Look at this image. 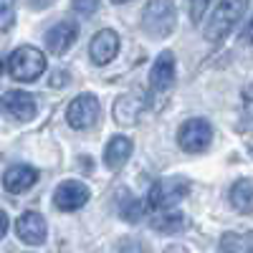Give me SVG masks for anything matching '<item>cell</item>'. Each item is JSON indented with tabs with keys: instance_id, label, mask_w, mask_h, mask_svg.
<instances>
[{
	"instance_id": "cell-19",
	"label": "cell",
	"mask_w": 253,
	"mask_h": 253,
	"mask_svg": "<svg viewBox=\"0 0 253 253\" xmlns=\"http://www.w3.org/2000/svg\"><path fill=\"white\" fill-rule=\"evenodd\" d=\"M119 213H122V218H124V220L137 223V220L142 218V213H144V208H142V203H139V200H134V198L124 190L122 203H119Z\"/></svg>"
},
{
	"instance_id": "cell-10",
	"label": "cell",
	"mask_w": 253,
	"mask_h": 253,
	"mask_svg": "<svg viewBox=\"0 0 253 253\" xmlns=\"http://www.w3.org/2000/svg\"><path fill=\"white\" fill-rule=\"evenodd\" d=\"M15 230H18L20 241L28 243V246H41L46 241V220H43V215H38L36 210H28V213L20 215Z\"/></svg>"
},
{
	"instance_id": "cell-17",
	"label": "cell",
	"mask_w": 253,
	"mask_h": 253,
	"mask_svg": "<svg viewBox=\"0 0 253 253\" xmlns=\"http://www.w3.org/2000/svg\"><path fill=\"white\" fill-rule=\"evenodd\" d=\"M220 248L225 253H253V230H246V233H225L220 238Z\"/></svg>"
},
{
	"instance_id": "cell-8",
	"label": "cell",
	"mask_w": 253,
	"mask_h": 253,
	"mask_svg": "<svg viewBox=\"0 0 253 253\" xmlns=\"http://www.w3.org/2000/svg\"><path fill=\"white\" fill-rule=\"evenodd\" d=\"M79 38V26L74 23V20H61V23H56L48 33H46V46L51 53L56 56H63Z\"/></svg>"
},
{
	"instance_id": "cell-20",
	"label": "cell",
	"mask_w": 253,
	"mask_h": 253,
	"mask_svg": "<svg viewBox=\"0 0 253 253\" xmlns=\"http://www.w3.org/2000/svg\"><path fill=\"white\" fill-rule=\"evenodd\" d=\"M15 20V8L13 3H0V31H10Z\"/></svg>"
},
{
	"instance_id": "cell-15",
	"label": "cell",
	"mask_w": 253,
	"mask_h": 253,
	"mask_svg": "<svg viewBox=\"0 0 253 253\" xmlns=\"http://www.w3.org/2000/svg\"><path fill=\"white\" fill-rule=\"evenodd\" d=\"M144 109V101L142 99H134V96H119L117 104H114V119L119 124H126L132 126L139 122V114Z\"/></svg>"
},
{
	"instance_id": "cell-9",
	"label": "cell",
	"mask_w": 253,
	"mask_h": 253,
	"mask_svg": "<svg viewBox=\"0 0 253 253\" xmlns=\"http://www.w3.org/2000/svg\"><path fill=\"white\" fill-rule=\"evenodd\" d=\"M119 51V36L109 28L99 31L94 38H91V46H89V56L96 66H104V63H109Z\"/></svg>"
},
{
	"instance_id": "cell-11",
	"label": "cell",
	"mask_w": 253,
	"mask_h": 253,
	"mask_svg": "<svg viewBox=\"0 0 253 253\" xmlns=\"http://www.w3.org/2000/svg\"><path fill=\"white\" fill-rule=\"evenodd\" d=\"M3 109H5L13 119L28 122V119L36 117V99H33V94H28V91L13 89V91H8V94L3 96Z\"/></svg>"
},
{
	"instance_id": "cell-27",
	"label": "cell",
	"mask_w": 253,
	"mask_h": 253,
	"mask_svg": "<svg viewBox=\"0 0 253 253\" xmlns=\"http://www.w3.org/2000/svg\"><path fill=\"white\" fill-rule=\"evenodd\" d=\"M165 253H187V251H185L182 246H170V248H167Z\"/></svg>"
},
{
	"instance_id": "cell-2",
	"label": "cell",
	"mask_w": 253,
	"mask_h": 253,
	"mask_svg": "<svg viewBox=\"0 0 253 253\" xmlns=\"http://www.w3.org/2000/svg\"><path fill=\"white\" fill-rule=\"evenodd\" d=\"M243 13H246V3H218L215 10H213V18H210L208 26H205V38L213 41V43L223 41L230 31H233V26L241 20Z\"/></svg>"
},
{
	"instance_id": "cell-28",
	"label": "cell",
	"mask_w": 253,
	"mask_h": 253,
	"mask_svg": "<svg viewBox=\"0 0 253 253\" xmlns=\"http://www.w3.org/2000/svg\"><path fill=\"white\" fill-rule=\"evenodd\" d=\"M248 155H251V157H253V137H251V139H248Z\"/></svg>"
},
{
	"instance_id": "cell-5",
	"label": "cell",
	"mask_w": 253,
	"mask_h": 253,
	"mask_svg": "<svg viewBox=\"0 0 253 253\" xmlns=\"http://www.w3.org/2000/svg\"><path fill=\"white\" fill-rule=\"evenodd\" d=\"M142 26L152 38H165L175 28V5L172 3H150L144 8Z\"/></svg>"
},
{
	"instance_id": "cell-12",
	"label": "cell",
	"mask_w": 253,
	"mask_h": 253,
	"mask_svg": "<svg viewBox=\"0 0 253 253\" xmlns=\"http://www.w3.org/2000/svg\"><path fill=\"white\" fill-rule=\"evenodd\" d=\"M150 84H152L155 91L172 89V84H175V56H172V51L160 53V58L155 61V66L150 71Z\"/></svg>"
},
{
	"instance_id": "cell-26",
	"label": "cell",
	"mask_w": 253,
	"mask_h": 253,
	"mask_svg": "<svg viewBox=\"0 0 253 253\" xmlns=\"http://www.w3.org/2000/svg\"><path fill=\"white\" fill-rule=\"evenodd\" d=\"M5 233H8V215L0 210V238H3Z\"/></svg>"
},
{
	"instance_id": "cell-6",
	"label": "cell",
	"mask_w": 253,
	"mask_h": 253,
	"mask_svg": "<svg viewBox=\"0 0 253 253\" xmlns=\"http://www.w3.org/2000/svg\"><path fill=\"white\" fill-rule=\"evenodd\" d=\"M66 119L74 129H91L99 119V99L94 94H79L69 104Z\"/></svg>"
},
{
	"instance_id": "cell-4",
	"label": "cell",
	"mask_w": 253,
	"mask_h": 253,
	"mask_svg": "<svg viewBox=\"0 0 253 253\" xmlns=\"http://www.w3.org/2000/svg\"><path fill=\"white\" fill-rule=\"evenodd\" d=\"M210 139H213V129H210V124L200 117L195 119H187L182 126H180V132H177V142L185 152L190 155H198L203 150H208V144Z\"/></svg>"
},
{
	"instance_id": "cell-23",
	"label": "cell",
	"mask_w": 253,
	"mask_h": 253,
	"mask_svg": "<svg viewBox=\"0 0 253 253\" xmlns=\"http://www.w3.org/2000/svg\"><path fill=\"white\" fill-rule=\"evenodd\" d=\"M190 8H193V23H200V15L208 10V3L203 0V3H193Z\"/></svg>"
},
{
	"instance_id": "cell-18",
	"label": "cell",
	"mask_w": 253,
	"mask_h": 253,
	"mask_svg": "<svg viewBox=\"0 0 253 253\" xmlns=\"http://www.w3.org/2000/svg\"><path fill=\"white\" fill-rule=\"evenodd\" d=\"M152 228L160 230V233H180V230L187 228V218L180 213H165L152 218Z\"/></svg>"
},
{
	"instance_id": "cell-1",
	"label": "cell",
	"mask_w": 253,
	"mask_h": 253,
	"mask_svg": "<svg viewBox=\"0 0 253 253\" xmlns=\"http://www.w3.org/2000/svg\"><path fill=\"white\" fill-rule=\"evenodd\" d=\"M8 71L15 81H36L46 71V58L33 46H20L8 58Z\"/></svg>"
},
{
	"instance_id": "cell-3",
	"label": "cell",
	"mask_w": 253,
	"mask_h": 253,
	"mask_svg": "<svg viewBox=\"0 0 253 253\" xmlns=\"http://www.w3.org/2000/svg\"><path fill=\"white\" fill-rule=\"evenodd\" d=\"M187 190H190V185H187V180H182V177L160 180V182L152 185L147 200H150V208H155V210H167V208L177 205V203L187 195Z\"/></svg>"
},
{
	"instance_id": "cell-14",
	"label": "cell",
	"mask_w": 253,
	"mask_h": 253,
	"mask_svg": "<svg viewBox=\"0 0 253 253\" xmlns=\"http://www.w3.org/2000/svg\"><path fill=\"white\" fill-rule=\"evenodd\" d=\"M132 139H126L122 134L112 137L107 150H104V165L109 167V170H119V167H124V162L132 157Z\"/></svg>"
},
{
	"instance_id": "cell-13",
	"label": "cell",
	"mask_w": 253,
	"mask_h": 253,
	"mask_svg": "<svg viewBox=\"0 0 253 253\" xmlns=\"http://www.w3.org/2000/svg\"><path fill=\"white\" fill-rule=\"evenodd\" d=\"M38 180V172L33 170V167L28 165H15L10 167V170L3 175V187L8 190V193L18 195V193H26V190H31Z\"/></svg>"
},
{
	"instance_id": "cell-24",
	"label": "cell",
	"mask_w": 253,
	"mask_h": 253,
	"mask_svg": "<svg viewBox=\"0 0 253 253\" xmlns=\"http://www.w3.org/2000/svg\"><path fill=\"white\" fill-rule=\"evenodd\" d=\"M99 8V3H74V10L79 13H94Z\"/></svg>"
},
{
	"instance_id": "cell-22",
	"label": "cell",
	"mask_w": 253,
	"mask_h": 253,
	"mask_svg": "<svg viewBox=\"0 0 253 253\" xmlns=\"http://www.w3.org/2000/svg\"><path fill=\"white\" fill-rule=\"evenodd\" d=\"M69 84V74L66 71H53V79H51V86H66Z\"/></svg>"
},
{
	"instance_id": "cell-21",
	"label": "cell",
	"mask_w": 253,
	"mask_h": 253,
	"mask_svg": "<svg viewBox=\"0 0 253 253\" xmlns=\"http://www.w3.org/2000/svg\"><path fill=\"white\" fill-rule=\"evenodd\" d=\"M243 112H246V117L253 122V86H248V89L243 91Z\"/></svg>"
},
{
	"instance_id": "cell-16",
	"label": "cell",
	"mask_w": 253,
	"mask_h": 253,
	"mask_svg": "<svg viewBox=\"0 0 253 253\" xmlns=\"http://www.w3.org/2000/svg\"><path fill=\"white\" fill-rule=\"evenodd\" d=\"M230 205L238 213H253V182L251 180H238L230 187Z\"/></svg>"
},
{
	"instance_id": "cell-7",
	"label": "cell",
	"mask_w": 253,
	"mask_h": 253,
	"mask_svg": "<svg viewBox=\"0 0 253 253\" xmlns=\"http://www.w3.org/2000/svg\"><path fill=\"white\" fill-rule=\"evenodd\" d=\"M89 187L79 182V180H63L56 193H53V203L58 210H66V213H71V210H79L89 203Z\"/></svg>"
},
{
	"instance_id": "cell-25",
	"label": "cell",
	"mask_w": 253,
	"mask_h": 253,
	"mask_svg": "<svg viewBox=\"0 0 253 253\" xmlns=\"http://www.w3.org/2000/svg\"><path fill=\"white\" fill-rule=\"evenodd\" d=\"M241 38H243V43H253V18L248 20V26L243 28V36Z\"/></svg>"
}]
</instances>
